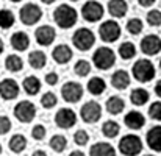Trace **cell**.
I'll use <instances>...</instances> for the list:
<instances>
[{
  "mask_svg": "<svg viewBox=\"0 0 161 156\" xmlns=\"http://www.w3.org/2000/svg\"><path fill=\"white\" fill-rule=\"evenodd\" d=\"M77 19H78L77 9L67 3L59 5L53 11V20L59 28H64V30L72 28L77 24Z\"/></svg>",
  "mask_w": 161,
  "mask_h": 156,
  "instance_id": "6da1fadb",
  "label": "cell"
},
{
  "mask_svg": "<svg viewBox=\"0 0 161 156\" xmlns=\"http://www.w3.org/2000/svg\"><path fill=\"white\" fill-rule=\"evenodd\" d=\"M131 73L136 81L149 83L155 78V66L149 59H138L131 67Z\"/></svg>",
  "mask_w": 161,
  "mask_h": 156,
  "instance_id": "7a4b0ae2",
  "label": "cell"
},
{
  "mask_svg": "<svg viewBox=\"0 0 161 156\" xmlns=\"http://www.w3.org/2000/svg\"><path fill=\"white\" fill-rule=\"evenodd\" d=\"M72 44L80 52H88L96 44V35L89 28H78L72 35Z\"/></svg>",
  "mask_w": 161,
  "mask_h": 156,
  "instance_id": "3957f363",
  "label": "cell"
},
{
  "mask_svg": "<svg viewBox=\"0 0 161 156\" xmlns=\"http://www.w3.org/2000/svg\"><path fill=\"white\" fill-rule=\"evenodd\" d=\"M119 152L124 156H138L142 152V141L136 134H125L119 141Z\"/></svg>",
  "mask_w": 161,
  "mask_h": 156,
  "instance_id": "277c9868",
  "label": "cell"
},
{
  "mask_svg": "<svg viewBox=\"0 0 161 156\" xmlns=\"http://www.w3.org/2000/svg\"><path fill=\"white\" fill-rule=\"evenodd\" d=\"M92 62L99 70H108L116 62V53L109 47H99L92 55Z\"/></svg>",
  "mask_w": 161,
  "mask_h": 156,
  "instance_id": "5b68a950",
  "label": "cell"
},
{
  "mask_svg": "<svg viewBox=\"0 0 161 156\" xmlns=\"http://www.w3.org/2000/svg\"><path fill=\"white\" fill-rule=\"evenodd\" d=\"M42 17V9L36 3H25L19 11V19L24 25H36Z\"/></svg>",
  "mask_w": 161,
  "mask_h": 156,
  "instance_id": "8992f818",
  "label": "cell"
},
{
  "mask_svg": "<svg viewBox=\"0 0 161 156\" xmlns=\"http://www.w3.org/2000/svg\"><path fill=\"white\" fill-rule=\"evenodd\" d=\"M103 6L102 3L96 2V0H89L86 2L83 6H81V17L86 20V22H99L102 17H103Z\"/></svg>",
  "mask_w": 161,
  "mask_h": 156,
  "instance_id": "52a82bcc",
  "label": "cell"
},
{
  "mask_svg": "<svg viewBox=\"0 0 161 156\" xmlns=\"http://www.w3.org/2000/svg\"><path fill=\"white\" fill-rule=\"evenodd\" d=\"M99 36L103 42H116L120 38V27L116 20H105L99 27Z\"/></svg>",
  "mask_w": 161,
  "mask_h": 156,
  "instance_id": "ba28073f",
  "label": "cell"
},
{
  "mask_svg": "<svg viewBox=\"0 0 161 156\" xmlns=\"http://www.w3.org/2000/svg\"><path fill=\"white\" fill-rule=\"evenodd\" d=\"M61 97L67 103H77L83 97V86L77 81H67L61 88Z\"/></svg>",
  "mask_w": 161,
  "mask_h": 156,
  "instance_id": "9c48e42d",
  "label": "cell"
},
{
  "mask_svg": "<svg viewBox=\"0 0 161 156\" xmlns=\"http://www.w3.org/2000/svg\"><path fill=\"white\" fill-rule=\"evenodd\" d=\"M14 117L22 123H30L36 117V106L28 100L19 102L14 106Z\"/></svg>",
  "mask_w": 161,
  "mask_h": 156,
  "instance_id": "30bf717a",
  "label": "cell"
},
{
  "mask_svg": "<svg viewBox=\"0 0 161 156\" xmlns=\"http://www.w3.org/2000/svg\"><path fill=\"white\" fill-rule=\"evenodd\" d=\"M80 117L86 123H96L102 117V106L97 102H88L81 106L80 109Z\"/></svg>",
  "mask_w": 161,
  "mask_h": 156,
  "instance_id": "8fae6325",
  "label": "cell"
},
{
  "mask_svg": "<svg viewBox=\"0 0 161 156\" xmlns=\"http://www.w3.org/2000/svg\"><path fill=\"white\" fill-rule=\"evenodd\" d=\"M55 123L59 128H64V130L72 128L77 123V114H75V111L70 109V108H61V109H58V112L55 114Z\"/></svg>",
  "mask_w": 161,
  "mask_h": 156,
  "instance_id": "7c38bea8",
  "label": "cell"
},
{
  "mask_svg": "<svg viewBox=\"0 0 161 156\" xmlns=\"http://www.w3.org/2000/svg\"><path fill=\"white\" fill-rule=\"evenodd\" d=\"M56 38V31H55L53 27L50 25H41L36 28L35 31V39L39 46L42 47H47V46H52V42Z\"/></svg>",
  "mask_w": 161,
  "mask_h": 156,
  "instance_id": "4fadbf2b",
  "label": "cell"
},
{
  "mask_svg": "<svg viewBox=\"0 0 161 156\" xmlns=\"http://www.w3.org/2000/svg\"><path fill=\"white\" fill-rule=\"evenodd\" d=\"M19 92H20V88L17 81H14L13 78H5L0 81V97L3 100H14L17 99Z\"/></svg>",
  "mask_w": 161,
  "mask_h": 156,
  "instance_id": "5bb4252c",
  "label": "cell"
},
{
  "mask_svg": "<svg viewBox=\"0 0 161 156\" xmlns=\"http://www.w3.org/2000/svg\"><path fill=\"white\" fill-rule=\"evenodd\" d=\"M141 50L147 56H155L161 52V39L157 35H147L141 41Z\"/></svg>",
  "mask_w": 161,
  "mask_h": 156,
  "instance_id": "9a60e30c",
  "label": "cell"
},
{
  "mask_svg": "<svg viewBox=\"0 0 161 156\" xmlns=\"http://www.w3.org/2000/svg\"><path fill=\"white\" fill-rule=\"evenodd\" d=\"M11 47L17 52H25L28 47H30V38L25 31H14L11 35Z\"/></svg>",
  "mask_w": 161,
  "mask_h": 156,
  "instance_id": "2e32d148",
  "label": "cell"
},
{
  "mask_svg": "<svg viewBox=\"0 0 161 156\" xmlns=\"http://www.w3.org/2000/svg\"><path fill=\"white\" fill-rule=\"evenodd\" d=\"M72 56H74L72 49L69 46H66V44H59V46H56L52 50V58L55 59V62H58V64L69 62L72 59Z\"/></svg>",
  "mask_w": 161,
  "mask_h": 156,
  "instance_id": "e0dca14e",
  "label": "cell"
},
{
  "mask_svg": "<svg viewBox=\"0 0 161 156\" xmlns=\"http://www.w3.org/2000/svg\"><path fill=\"white\" fill-rule=\"evenodd\" d=\"M124 122L130 130H141L146 123V117L139 111H130L128 114H125Z\"/></svg>",
  "mask_w": 161,
  "mask_h": 156,
  "instance_id": "ac0fdd59",
  "label": "cell"
},
{
  "mask_svg": "<svg viewBox=\"0 0 161 156\" xmlns=\"http://www.w3.org/2000/svg\"><path fill=\"white\" fill-rule=\"evenodd\" d=\"M146 141L150 150L153 152H161V126H153L147 131Z\"/></svg>",
  "mask_w": 161,
  "mask_h": 156,
  "instance_id": "d6986e66",
  "label": "cell"
},
{
  "mask_svg": "<svg viewBox=\"0 0 161 156\" xmlns=\"http://www.w3.org/2000/svg\"><path fill=\"white\" fill-rule=\"evenodd\" d=\"M111 84L114 89H127L130 86V75L127 70H116L113 75H111Z\"/></svg>",
  "mask_w": 161,
  "mask_h": 156,
  "instance_id": "ffe728a7",
  "label": "cell"
},
{
  "mask_svg": "<svg viewBox=\"0 0 161 156\" xmlns=\"http://www.w3.org/2000/svg\"><path fill=\"white\" fill-rule=\"evenodd\" d=\"M128 11V5L125 0H109L108 2V13L113 16V17H117V19H122Z\"/></svg>",
  "mask_w": 161,
  "mask_h": 156,
  "instance_id": "44dd1931",
  "label": "cell"
},
{
  "mask_svg": "<svg viewBox=\"0 0 161 156\" xmlns=\"http://www.w3.org/2000/svg\"><path fill=\"white\" fill-rule=\"evenodd\" d=\"M89 156H116V148L109 142H97L91 147Z\"/></svg>",
  "mask_w": 161,
  "mask_h": 156,
  "instance_id": "7402d4cb",
  "label": "cell"
},
{
  "mask_svg": "<svg viewBox=\"0 0 161 156\" xmlns=\"http://www.w3.org/2000/svg\"><path fill=\"white\" fill-rule=\"evenodd\" d=\"M86 88H88L89 94H92V95H102L105 92V89H107V83L100 77H92L88 81V86Z\"/></svg>",
  "mask_w": 161,
  "mask_h": 156,
  "instance_id": "603a6c76",
  "label": "cell"
},
{
  "mask_svg": "<svg viewBox=\"0 0 161 156\" xmlns=\"http://www.w3.org/2000/svg\"><path fill=\"white\" fill-rule=\"evenodd\" d=\"M28 62H30V66L33 69L39 70V69L46 67L47 56H46V53L41 52V50H35V52H30V55H28Z\"/></svg>",
  "mask_w": 161,
  "mask_h": 156,
  "instance_id": "cb8c5ba5",
  "label": "cell"
},
{
  "mask_svg": "<svg viewBox=\"0 0 161 156\" xmlns=\"http://www.w3.org/2000/svg\"><path fill=\"white\" fill-rule=\"evenodd\" d=\"M124 109H125V102H124L120 97H117V95H111V97L108 99L107 111L111 114V116H117V114H120Z\"/></svg>",
  "mask_w": 161,
  "mask_h": 156,
  "instance_id": "d4e9b609",
  "label": "cell"
},
{
  "mask_svg": "<svg viewBox=\"0 0 161 156\" xmlns=\"http://www.w3.org/2000/svg\"><path fill=\"white\" fill-rule=\"evenodd\" d=\"M22 88H24V91H25L28 95H36V94L39 92V89H41V81H39L38 77L30 75V77H27V78L24 80Z\"/></svg>",
  "mask_w": 161,
  "mask_h": 156,
  "instance_id": "484cf974",
  "label": "cell"
},
{
  "mask_svg": "<svg viewBox=\"0 0 161 156\" xmlns=\"http://www.w3.org/2000/svg\"><path fill=\"white\" fill-rule=\"evenodd\" d=\"M149 99H150V94H149L146 89H141V88L133 89L131 94H130V100H131V103L135 105V106H142V105H146L149 102Z\"/></svg>",
  "mask_w": 161,
  "mask_h": 156,
  "instance_id": "4316f807",
  "label": "cell"
},
{
  "mask_svg": "<svg viewBox=\"0 0 161 156\" xmlns=\"http://www.w3.org/2000/svg\"><path fill=\"white\" fill-rule=\"evenodd\" d=\"M9 150L13 153H22L27 147V139L24 134H14L11 139H9V144H8Z\"/></svg>",
  "mask_w": 161,
  "mask_h": 156,
  "instance_id": "83f0119b",
  "label": "cell"
},
{
  "mask_svg": "<svg viewBox=\"0 0 161 156\" xmlns=\"http://www.w3.org/2000/svg\"><path fill=\"white\" fill-rule=\"evenodd\" d=\"M5 67L9 72H20L24 69V61L17 55H8L5 59Z\"/></svg>",
  "mask_w": 161,
  "mask_h": 156,
  "instance_id": "f1b7e54d",
  "label": "cell"
},
{
  "mask_svg": "<svg viewBox=\"0 0 161 156\" xmlns=\"http://www.w3.org/2000/svg\"><path fill=\"white\" fill-rule=\"evenodd\" d=\"M14 22H16V17L11 9H6V8L0 9V28L8 30L14 25Z\"/></svg>",
  "mask_w": 161,
  "mask_h": 156,
  "instance_id": "f546056e",
  "label": "cell"
},
{
  "mask_svg": "<svg viewBox=\"0 0 161 156\" xmlns=\"http://www.w3.org/2000/svg\"><path fill=\"white\" fill-rule=\"evenodd\" d=\"M119 131H120V126H119V123L114 122V120H107V122L102 125V133H103L105 137L113 139V137H116V136L119 134Z\"/></svg>",
  "mask_w": 161,
  "mask_h": 156,
  "instance_id": "4dcf8cb0",
  "label": "cell"
},
{
  "mask_svg": "<svg viewBox=\"0 0 161 156\" xmlns=\"http://www.w3.org/2000/svg\"><path fill=\"white\" fill-rule=\"evenodd\" d=\"M119 56L122 58V59H131V58H135V55H136V46L133 44V42H122L120 46H119Z\"/></svg>",
  "mask_w": 161,
  "mask_h": 156,
  "instance_id": "1f68e13d",
  "label": "cell"
},
{
  "mask_svg": "<svg viewBox=\"0 0 161 156\" xmlns=\"http://www.w3.org/2000/svg\"><path fill=\"white\" fill-rule=\"evenodd\" d=\"M49 145H50V148H52L53 152L61 153V152H64L66 147H67V139H66L63 134H55V136H52Z\"/></svg>",
  "mask_w": 161,
  "mask_h": 156,
  "instance_id": "d6a6232c",
  "label": "cell"
},
{
  "mask_svg": "<svg viewBox=\"0 0 161 156\" xmlns=\"http://www.w3.org/2000/svg\"><path fill=\"white\" fill-rule=\"evenodd\" d=\"M74 72L78 77H88L89 72H91V64L86 59H78L75 62V66H74Z\"/></svg>",
  "mask_w": 161,
  "mask_h": 156,
  "instance_id": "836d02e7",
  "label": "cell"
},
{
  "mask_svg": "<svg viewBox=\"0 0 161 156\" xmlns=\"http://www.w3.org/2000/svg\"><path fill=\"white\" fill-rule=\"evenodd\" d=\"M142 28H144V24H142V20L141 19H138V17H133V19H130L128 22H127V31L130 33V35H139L141 31H142Z\"/></svg>",
  "mask_w": 161,
  "mask_h": 156,
  "instance_id": "e575fe53",
  "label": "cell"
},
{
  "mask_svg": "<svg viewBox=\"0 0 161 156\" xmlns=\"http://www.w3.org/2000/svg\"><path fill=\"white\" fill-rule=\"evenodd\" d=\"M147 24L150 27H160L161 25V11L160 9H150L147 13Z\"/></svg>",
  "mask_w": 161,
  "mask_h": 156,
  "instance_id": "d590c367",
  "label": "cell"
},
{
  "mask_svg": "<svg viewBox=\"0 0 161 156\" xmlns=\"http://www.w3.org/2000/svg\"><path fill=\"white\" fill-rule=\"evenodd\" d=\"M56 103H58V99H56V95H55L53 92H46V94L41 97V105H42L46 109L53 108Z\"/></svg>",
  "mask_w": 161,
  "mask_h": 156,
  "instance_id": "8d00e7d4",
  "label": "cell"
},
{
  "mask_svg": "<svg viewBox=\"0 0 161 156\" xmlns=\"http://www.w3.org/2000/svg\"><path fill=\"white\" fill-rule=\"evenodd\" d=\"M88 141H89V134H88L85 130H77V131H75V134H74V142H75L77 145L83 147V145L88 144Z\"/></svg>",
  "mask_w": 161,
  "mask_h": 156,
  "instance_id": "74e56055",
  "label": "cell"
},
{
  "mask_svg": "<svg viewBox=\"0 0 161 156\" xmlns=\"http://www.w3.org/2000/svg\"><path fill=\"white\" fill-rule=\"evenodd\" d=\"M149 116L153 120H161V102H153L149 108Z\"/></svg>",
  "mask_w": 161,
  "mask_h": 156,
  "instance_id": "f35d334b",
  "label": "cell"
},
{
  "mask_svg": "<svg viewBox=\"0 0 161 156\" xmlns=\"http://www.w3.org/2000/svg\"><path fill=\"white\" fill-rule=\"evenodd\" d=\"M46 133H47V130H46L44 125H35L33 130H31V137L36 139V141H42L46 137Z\"/></svg>",
  "mask_w": 161,
  "mask_h": 156,
  "instance_id": "ab89813d",
  "label": "cell"
},
{
  "mask_svg": "<svg viewBox=\"0 0 161 156\" xmlns=\"http://www.w3.org/2000/svg\"><path fill=\"white\" fill-rule=\"evenodd\" d=\"M11 130V120L6 116H0V134H6Z\"/></svg>",
  "mask_w": 161,
  "mask_h": 156,
  "instance_id": "60d3db41",
  "label": "cell"
},
{
  "mask_svg": "<svg viewBox=\"0 0 161 156\" xmlns=\"http://www.w3.org/2000/svg\"><path fill=\"white\" fill-rule=\"evenodd\" d=\"M58 80H59V77H58L56 72H49V73L46 75V83H47L49 86H55V84L58 83Z\"/></svg>",
  "mask_w": 161,
  "mask_h": 156,
  "instance_id": "b9f144b4",
  "label": "cell"
},
{
  "mask_svg": "<svg viewBox=\"0 0 161 156\" xmlns=\"http://www.w3.org/2000/svg\"><path fill=\"white\" fill-rule=\"evenodd\" d=\"M155 2H157V0H138V3H139L142 8H149V6H152Z\"/></svg>",
  "mask_w": 161,
  "mask_h": 156,
  "instance_id": "7bdbcfd3",
  "label": "cell"
},
{
  "mask_svg": "<svg viewBox=\"0 0 161 156\" xmlns=\"http://www.w3.org/2000/svg\"><path fill=\"white\" fill-rule=\"evenodd\" d=\"M155 94L161 99V80H158V83L155 84Z\"/></svg>",
  "mask_w": 161,
  "mask_h": 156,
  "instance_id": "ee69618b",
  "label": "cell"
},
{
  "mask_svg": "<svg viewBox=\"0 0 161 156\" xmlns=\"http://www.w3.org/2000/svg\"><path fill=\"white\" fill-rule=\"evenodd\" d=\"M31 156H47V153H46L44 150H36V152H33Z\"/></svg>",
  "mask_w": 161,
  "mask_h": 156,
  "instance_id": "f6af8a7d",
  "label": "cell"
},
{
  "mask_svg": "<svg viewBox=\"0 0 161 156\" xmlns=\"http://www.w3.org/2000/svg\"><path fill=\"white\" fill-rule=\"evenodd\" d=\"M69 156H85V153L83 152H72Z\"/></svg>",
  "mask_w": 161,
  "mask_h": 156,
  "instance_id": "bcb514c9",
  "label": "cell"
},
{
  "mask_svg": "<svg viewBox=\"0 0 161 156\" xmlns=\"http://www.w3.org/2000/svg\"><path fill=\"white\" fill-rule=\"evenodd\" d=\"M3 50H5V44H3V41L0 39V55L3 53Z\"/></svg>",
  "mask_w": 161,
  "mask_h": 156,
  "instance_id": "7dc6e473",
  "label": "cell"
},
{
  "mask_svg": "<svg viewBox=\"0 0 161 156\" xmlns=\"http://www.w3.org/2000/svg\"><path fill=\"white\" fill-rule=\"evenodd\" d=\"M42 3H46V5H50V3H53L55 0H41Z\"/></svg>",
  "mask_w": 161,
  "mask_h": 156,
  "instance_id": "c3c4849f",
  "label": "cell"
},
{
  "mask_svg": "<svg viewBox=\"0 0 161 156\" xmlns=\"http://www.w3.org/2000/svg\"><path fill=\"white\" fill-rule=\"evenodd\" d=\"M9 2H22V0H9Z\"/></svg>",
  "mask_w": 161,
  "mask_h": 156,
  "instance_id": "681fc988",
  "label": "cell"
},
{
  "mask_svg": "<svg viewBox=\"0 0 161 156\" xmlns=\"http://www.w3.org/2000/svg\"><path fill=\"white\" fill-rule=\"evenodd\" d=\"M0 155H2V145H0Z\"/></svg>",
  "mask_w": 161,
  "mask_h": 156,
  "instance_id": "f907efd6",
  "label": "cell"
},
{
  "mask_svg": "<svg viewBox=\"0 0 161 156\" xmlns=\"http://www.w3.org/2000/svg\"><path fill=\"white\" fill-rule=\"evenodd\" d=\"M144 156H153V155H144Z\"/></svg>",
  "mask_w": 161,
  "mask_h": 156,
  "instance_id": "816d5d0a",
  "label": "cell"
},
{
  "mask_svg": "<svg viewBox=\"0 0 161 156\" xmlns=\"http://www.w3.org/2000/svg\"><path fill=\"white\" fill-rule=\"evenodd\" d=\"M160 67H161V59H160Z\"/></svg>",
  "mask_w": 161,
  "mask_h": 156,
  "instance_id": "f5cc1de1",
  "label": "cell"
},
{
  "mask_svg": "<svg viewBox=\"0 0 161 156\" xmlns=\"http://www.w3.org/2000/svg\"><path fill=\"white\" fill-rule=\"evenodd\" d=\"M72 2H77V0H72Z\"/></svg>",
  "mask_w": 161,
  "mask_h": 156,
  "instance_id": "db71d44e",
  "label": "cell"
}]
</instances>
